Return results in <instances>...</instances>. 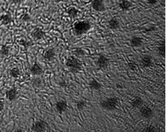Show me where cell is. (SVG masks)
<instances>
[{"mask_svg":"<svg viewBox=\"0 0 166 132\" xmlns=\"http://www.w3.org/2000/svg\"><path fill=\"white\" fill-rule=\"evenodd\" d=\"M119 100L116 97H111L101 101L100 107L102 109L107 111H112L116 109L118 104Z\"/></svg>","mask_w":166,"mask_h":132,"instance_id":"6da1fadb","label":"cell"},{"mask_svg":"<svg viewBox=\"0 0 166 132\" xmlns=\"http://www.w3.org/2000/svg\"><path fill=\"white\" fill-rule=\"evenodd\" d=\"M91 29V24L87 21H78L74 26L75 35H81L88 32Z\"/></svg>","mask_w":166,"mask_h":132,"instance_id":"7a4b0ae2","label":"cell"},{"mask_svg":"<svg viewBox=\"0 0 166 132\" xmlns=\"http://www.w3.org/2000/svg\"><path fill=\"white\" fill-rule=\"evenodd\" d=\"M65 65L74 73L79 72L82 69V64L74 56L69 57L66 60Z\"/></svg>","mask_w":166,"mask_h":132,"instance_id":"3957f363","label":"cell"},{"mask_svg":"<svg viewBox=\"0 0 166 132\" xmlns=\"http://www.w3.org/2000/svg\"><path fill=\"white\" fill-rule=\"evenodd\" d=\"M48 124L45 121H37L34 123L31 127V130L36 132H44L48 130Z\"/></svg>","mask_w":166,"mask_h":132,"instance_id":"277c9868","label":"cell"},{"mask_svg":"<svg viewBox=\"0 0 166 132\" xmlns=\"http://www.w3.org/2000/svg\"><path fill=\"white\" fill-rule=\"evenodd\" d=\"M110 64V60L106 56L100 54L97 61V66L101 70H105L108 67Z\"/></svg>","mask_w":166,"mask_h":132,"instance_id":"5b68a950","label":"cell"},{"mask_svg":"<svg viewBox=\"0 0 166 132\" xmlns=\"http://www.w3.org/2000/svg\"><path fill=\"white\" fill-rule=\"evenodd\" d=\"M91 6L94 10L97 12H104L106 10L105 4L103 0H93Z\"/></svg>","mask_w":166,"mask_h":132,"instance_id":"8992f818","label":"cell"},{"mask_svg":"<svg viewBox=\"0 0 166 132\" xmlns=\"http://www.w3.org/2000/svg\"><path fill=\"white\" fill-rule=\"evenodd\" d=\"M140 113L141 116L144 119H150L153 116V111L149 107H140Z\"/></svg>","mask_w":166,"mask_h":132,"instance_id":"52a82bcc","label":"cell"},{"mask_svg":"<svg viewBox=\"0 0 166 132\" xmlns=\"http://www.w3.org/2000/svg\"><path fill=\"white\" fill-rule=\"evenodd\" d=\"M55 108H56V110L59 114H62L64 112H65L67 108H68L67 102L65 100H61L58 101L56 104H55Z\"/></svg>","mask_w":166,"mask_h":132,"instance_id":"ba28073f","label":"cell"},{"mask_svg":"<svg viewBox=\"0 0 166 132\" xmlns=\"http://www.w3.org/2000/svg\"><path fill=\"white\" fill-rule=\"evenodd\" d=\"M31 73L33 75H36V76H40L44 74V70L40 66V64L37 63H35L34 64V65L31 66Z\"/></svg>","mask_w":166,"mask_h":132,"instance_id":"9c48e42d","label":"cell"},{"mask_svg":"<svg viewBox=\"0 0 166 132\" xmlns=\"http://www.w3.org/2000/svg\"><path fill=\"white\" fill-rule=\"evenodd\" d=\"M17 94H18L17 90L16 88L14 87L11 88V89L8 90V91H6V92H5V96H6L7 99L11 102L15 100L17 98Z\"/></svg>","mask_w":166,"mask_h":132,"instance_id":"30bf717a","label":"cell"},{"mask_svg":"<svg viewBox=\"0 0 166 132\" xmlns=\"http://www.w3.org/2000/svg\"><path fill=\"white\" fill-rule=\"evenodd\" d=\"M32 37H33L36 40H40L42 39L45 37V32L41 29L40 28H36L34 29V31L32 32Z\"/></svg>","mask_w":166,"mask_h":132,"instance_id":"8fae6325","label":"cell"},{"mask_svg":"<svg viewBox=\"0 0 166 132\" xmlns=\"http://www.w3.org/2000/svg\"><path fill=\"white\" fill-rule=\"evenodd\" d=\"M55 56H56V52L54 48L49 49L48 50H46L44 54H43V57L47 61H52L54 59Z\"/></svg>","mask_w":166,"mask_h":132,"instance_id":"7c38bea8","label":"cell"},{"mask_svg":"<svg viewBox=\"0 0 166 132\" xmlns=\"http://www.w3.org/2000/svg\"><path fill=\"white\" fill-rule=\"evenodd\" d=\"M132 3L128 1V0H121L119 2V8L123 11H128L129 10L130 8L132 6Z\"/></svg>","mask_w":166,"mask_h":132,"instance_id":"4fadbf2b","label":"cell"},{"mask_svg":"<svg viewBox=\"0 0 166 132\" xmlns=\"http://www.w3.org/2000/svg\"><path fill=\"white\" fill-rule=\"evenodd\" d=\"M0 21L2 23L3 25H8L13 21V19L12 17L11 14H2V15L0 16Z\"/></svg>","mask_w":166,"mask_h":132,"instance_id":"5bb4252c","label":"cell"},{"mask_svg":"<svg viewBox=\"0 0 166 132\" xmlns=\"http://www.w3.org/2000/svg\"><path fill=\"white\" fill-rule=\"evenodd\" d=\"M130 43L133 48H138L141 46L143 43V41L140 37H133L130 40Z\"/></svg>","mask_w":166,"mask_h":132,"instance_id":"9a60e30c","label":"cell"},{"mask_svg":"<svg viewBox=\"0 0 166 132\" xmlns=\"http://www.w3.org/2000/svg\"><path fill=\"white\" fill-rule=\"evenodd\" d=\"M141 64L144 68H148V67L152 66L153 64L152 58L150 56H148L143 57L141 60Z\"/></svg>","mask_w":166,"mask_h":132,"instance_id":"2e32d148","label":"cell"},{"mask_svg":"<svg viewBox=\"0 0 166 132\" xmlns=\"http://www.w3.org/2000/svg\"><path fill=\"white\" fill-rule=\"evenodd\" d=\"M108 27L112 30H116L120 27V22L116 19L112 18L108 21Z\"/></svg>","mask_w":166,"mask_h":132,"instance_id":"e0dca14e","label":"cell"},{"mask_svg":"<svg viewBox=\"0 0 166 132\" xmlns=\"http://www.w3.org/2000/svg\"><path fill=\"white\" fill-rule=\"evenodd\" d=\"M144 104V100H142L140 97H136L133 100L132 103V107L134 108H140L142 107Z\"/></svg>","mask_w":166,"mask_h":132,"instance_id":"ac0fdd59","label":"cell"},{"mask_svg":"<svg viewBox=\"0 0 166 132\" xmlns=\"http://www.w3.org/2000/svg\"><path fill=\"white\" fill-rule=\"evenodd\" d=\"M89 86L91 90H100L101 88V84L96 79H94L89 81Z\"/></svg>","mask_w":166,"mask_h":132,"instance_id":"d6986e66","label":"cell"},{"mask_svg":"<svg viewBox=\"0 0 166 132\" xmlns=\"http://www.w3.org/2000/svg\"><path fill=\"white\" fill-rule=\"evenodd\" d=\"M78 12V10L74 6L69 7L68 8V10H67V13H68V15L71 18H72V19H74V18L77 16Z\"/></svg>","mask_w":166,"mask_h":132,"instance_id":"ffe728a7","label":"cell"},{"mask_svg":"<svg viewBox=\"0 0 166 132\" xmlns=\"http://www.w3.org/2000/svg\"><path fill=\"white\" fill-rule=\"evenodd\" d=\"M158 52L159 54L161 56L163 57H165V41L164 42H161V43L159 44L158 47Z\"/></svg>","mask_w":166,"mask_h":132,"instance_id":"44dd1931","label":"cell"},{"mask_svg":"<svg viewBox=\"0 0 166 132\" xmlns=\"http://www.w3.org/2000/svg\"><path fill=\"white\" fill-rule=\"evenodd\" d=\"M10 53V49L9 47H8L5 45H3L0 49V54H1L2 56H8L9 55Z\"/></svg>","mask_w":166,"mask_h":132,"instance_id":"7402d4cb","label":"cell"},{"mask_svg":"<svg viewBox=\"0 0 166 132\" xmlns=\"http://www.w3.org/2000/svg\"><path fill=\"white\" fill-rule=\"evenodd\" d=\"M32 85L35 88H40L42 86V80L39 77L35 78L32 80Z\"/></svg>","mask_w":166,"mask_h":132,"instance_id":"603a6c76","label":"cell"},{"mask_svg":"<svg viewBox=\"0 0 166 132\" xmlns=\"http://www.w3.org/2000/svg\"><path fill=\"white\" fill-rule=\"evenodd\" d=\"M19 43L20 45L24 47L25 48H27L32 45L31 42H30V41H27L24 39H21V40H19Z\"/></svg>","mask_w":166,"mask_h":132,"instance_id":"cb8c5ba5","label":"cell"},{"mask_svg":"<svg viewBox=\"0 0 166 132\" xmlns=\"http://www.w3.org/2000/svg\"><path fill=\"white\" fill-rule=\"evenodd\" d=\"M10 75L14 78H17L20 75V70L18 68H13L10 70Z\"/></svg>","mask_w":166,"mask_h":132,"instance_id":"d4e9b609","label":"cell"},{"mask_svg":"<svg viewBox=\"0 0 166 132\" xmlns=\"http://www.w3.org/2000/svg\"><path fill=\"white\" fill-rule=\"evenodd\" d=\"M86 107V102L83 100H79L76 103V107L78 108V110H83L84 107Z\"/></svg>","mask_w":166,"mask_h":132,"instance_id":"484cf974","label":"cell"},{"mask_svg":"<svg viewBox=\"0 0 166 132\" xmlns=\"http://www.w3.org/2000/svg\"><path fill=\"white\" fill-rule=\"evenodd\" d=\"M74 53L77 57H83L85 54V52L82 48H76L74 51Z\"/></svg>","mask_w":166,"mask_h":132,"instance_id":"4316f807","label":"cell"},{"mask_svg":"<svg viewBox=\"0 0 166 132\" xmlns=\"http://www.w3.org/2000/svg\"><path fill=\"white\" fill-rule=\"evenodd\" d=\"M31 18L28 14H24L21 17V20L23 22H27L31 21Z\"/></svg>","mask_w":166,"mask_h":132,"instance_id":"83f0119b","label":"cell"},{"mask_svg":"<svg viewBox=\"0 0 166 132\" xmlns=\"http://www.w3.org/2000/svg\"><path fill=\"white\" fill-rule=\"evenodd\" d=\"M156 128L154 127V126L153 125H150V126H148V127H145L143 130V131H146V132H154V131H156Z\"/></svg>","mask_w":166,"mask_h":132,"instance_id":"f1b7e54d","label":"cell"},{"mask_svg":"<svg viewBox=\"0 0 166 132\" xmlns=\"http://www.w3.org/2000/svg\"><path fill=\"white\" fill-rule=\"evenodd\" d=\"M129 66L130 67V69H132L133 71H136V70H138L139 69L138 66L137 65V64L135 63H131L129 64Z\"/></svg>","mask_w":166,"mask_h":132,"instance_id":"f546056e","label":"cell"},{"mask_svg":"<svg viewBox=\"0 0 166 132\" xmlns=\"http://www.w3.org/2000/svg\"><path fill=\"white\" fill-rule=\"evenodd\" d=\"M4 107H5L4 102L3 100H0V112L4 110Z\"/></svg>","mask_w":166,"mask_h":132,"instance_id":"4dcf8cb0","label":"cell"},{"mask_svg":"<svg viewBox=\"0 0 166 132\" xmlns=\"http://www.w3.org/2000/svg\"><path fill=\"white\" fill-rule=\"evenodd\" d=\"M9 2L12 3V4H20L22 2V0H8Z\"/></svg>","mask_w":166,"mask_h":132,"instance_id":"1f68e13d","label":"cell"},{"mask_svg":"<svg viewBox=\"0 0 166 132\" xmlns=\"http://www.w3.org/2000/svg\"><path fill=\"white\" fill-rule=\"evenodd\" d=\"M147 2L150 5H155L157 3V0H147Z\"/></svg>","mask_w":166,"mask_h":132,"instance_id":"d6a6232c","label":"cell"},{"mask_svg":"<svg viewBox=\"0 0 166 132\" xmlns=\"http://www.w3.org/2000/svg\"><path fill=\"white\" fill-rule=\"evenodd\" d=\"M53 1H54L55 3H60V2H63L64 0H53Z\"/></svg>","mask_w":166,"mask_h":132,"instance_id":"836d02e7","label":"cell"},{"mask_svg":"<svg viewBox=\"0 0 166 132\" xmlns=\"http://www.w3.org/2000/svg\"><path fill=\"white\" fill-rule=\"evenodd\" d=\"M16 131H23L22 130H17Z\"/></svg>","mask_w":166,"mask_h":132,"instance_id":"e575fe53","label":"cell"}]
</instances>
